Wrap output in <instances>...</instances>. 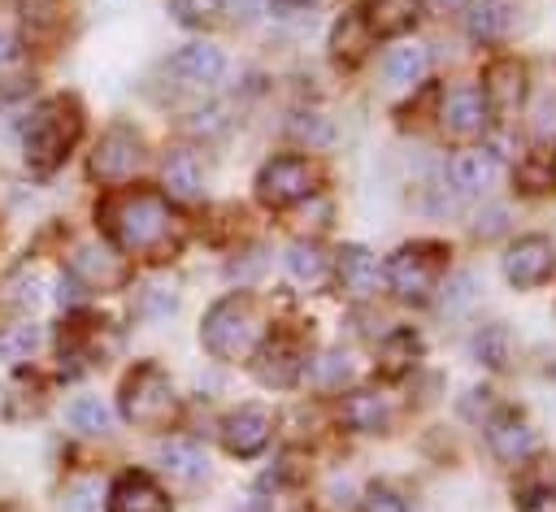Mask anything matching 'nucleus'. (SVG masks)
<instances>
[{
	"instance_id": "obj_4",
	"label": "nucleus",
	"mask_w": 556,
	"mask_h": 512,
	"mask_svg": "<svg viewBox=\"0 0 556 512\" xmlns=\"http://www.w3.org/2000/svg\"><path fill=\"white\" fill-rule=\"evenodd\" d=\"M117 408L130 425L139 430H165L174 417H178V395L165 377L161 364H139L126 382H122V395H117Z\"/></svg>"
},
{
	"instance_id": "obj_19",
	"label": "nucleus",
	"mask_w": 556,
	"mask_h": 512,
	"mask_svg": "<svg viewBox=\"0 0 556 512\" xmlns=\"http://www.w3.org/2000/svg\"><path fill=\"white\" fill-rule=\"evenodd\" d=\"M447 174H452V187L460 195H482L495 178V152H486V148L482 152H460Z\"/></svg>"
},
{
	"instance_id": "obj_1",
	"label": "nucleus",
	"mask_w": 556,
	"mask_h": 512,
	"mask_svg": "<svg viewBox=\"0 0 556 512\" xmlns=\"http://www.w3.org/2000/svg\"><path fill=\"white\" fill-rule=\"evenodd\" d=\"M109 234L126 252H161L174 234V213L156 191H126L100 208Z\"/></svg>"
},
{
	"instance_id": "obj_10",
	"label": "nucleus",
	"mask_w": 556,
	"mask_h": 512,
	"mask_svg": "<svg viewBox=\"0 0 556 512\" xmlns=\"http://www.w3.org/2000/svg\"><path fill=\"white\" fill-rule=\"evenodd\" d=\"M269 430H274V417L261 408V404H243L235 408L226 421H222V443L230 456H256L265 443H269Z\"/></svg>"
},
{
	"instance_id": "obj_20",
	"label": "nucleus",
	"mask_w": 556,
	"mask_h": 512,
	"mask_svg": "<svg viewBox=\"0 0 556 512\" xmlns=\"http://www.w3.org/2000/svg\"><path fill=\"white\" fill-rule=\"evenodd\" d=\"M165 187H169L174 200H195L200 195V165H195L191 152H182V148L165 152Z\"/></svg>"
},
{
	"instance_id": "obj_28",
	"label": "nucleus",
	"mask_w": 556,
	"mask_h": 512,
	"mask_svg": "<svg viewBox=\"0 0 556 512\" xmlns=\"http://www.w3.org/2000/svg\"><path fill=\"white\" fill-rule=\"evenodd\" d=\"M417 351H421V338H417L413 330H395V334L382 343V373H391V377L404 373Z\"/></svg>"
},
{
	"instance_id": "obj_35",
	"label": "nucleus",
	"mask_w": 556,
	"mask_h": 512,
	"mask_svg": "<svg viewBox=\"0 0 556 512\" xmlns=\"http://www.w3.org/2000/svg\"><path fill=\"white\" fill-rule=\"evenodd\" d=\"M195 135H222L226 126H230V117H226V108L222 104H213V108H200V113H191V121H187Z\"/></svg>"
},
{
	"instance_id": "obj_31",
	"label": "nucleus",
	"mask_w": 556,
	"mask_h": 512,
	"mask_svg": "<svg viewBox=\"0 0 556 512\" xmlns=\"http://www.w3.org/2000/svg\"><path fill=\"white\" fill-rule=\"evenodd\" d=\"M139 312L143 317H169L174 308H178V291L174 286H165V282H148L143 291H139Z\"/></svg>"
},
{
	"instance_id": "obj_14",
	"label": "nucleus",
	"mask_w": 556,
	"mask_h": 512,
	"mask_svg": "<svg viewBox=\"0 0 556 512\" xmlns=\"http://www.w3.org/2000/svg\"><path fill=\"white\" fill-rule=\"evenodd\" d=\"M417 17H421V0H369L361 22H365V30H369V35L391 39V35L413 30V26H417Z\"/></svg>"
},
{
	"instance_id": "obj_5",
	"label": "nucleus",
	"mask_w": 556,
	"mask_h": 512,
	"mask_svg": "<svg viewBox=\"0 0 556 512\" xmlns=\"http://www.w3.org/2000/svg\"><path fill=\"white\" fill-rule=\"evenodd\" d=\"M313 165L308 161H300V156H274V161H265L261 165V174H256V195L265 200V204H274V208H282V204H295V200H304L308 191H313Z\"/></svg>"
},
{
	"instance_id": "obj_36",
	"label": "nucleus",
	"mask_w": 556,
	"mask_h": 512,
	"mask_svg": "<svg viewBox=\"0 0 556 512\" xmlns=\"http://www.w3.org/2000/svg\"><path fill=\"white\" fill-rule=\"evenodd\" d=\"M287 130H291L295 139H308V143H326V139H330V126H326L317 113H300Z\"/></svg>"
},
{
	"instance_id": "obj_37",
	"label": "nucleus",
	"mask_w": 556,
	"mask_h": 512,
	"mask_svg": "<svg viewBox=\"0 0 556 512\" xmlns=\"http://www.w3.org/2000/svg\"><path fill=\"white\" fill-rule=\"evenodd\" d=\"M517 512H556V486H534L521 495Z\"/></svg>"
},
{
	"instance_id": "obj_41",
	"label": "nucleus",
	"mask_w": 556,
	"mask_h": 512,
	"mask_svg": "<svg viewBox=\"0 0 556 512\" xmlns=\"http://www.w3.org/2000/svg\"><path fill=\"white\" fill-rule=\"evenodd\" d=\"M17 56V43H13V35L9 30H0V65H9Z\"/></svg>"
},
{
	"instance_id": "obj_2",
	"label": "nucleus",
	"mask_w": 556,
	"mask_h": 512,
	"mask_svg": "<svg viewBox=\"0 0 556 512\" xmlns=\"http://www.w3.org/2000/svg\"><path fill=\"white\" fill-rule=\"evenodd\" d=\"M78 130H83V117H78V104H74V100L56 95V100L39 104V108L30 113V121H26V130H22L26 165L39 169V174L56 169V165L70 156Z\"/></svg>"
},
{
	"instance_id": "obj_24",
	"label": "nucleus",
	"mask_w": 556,
	"mask_h": 512,
	"mask_svg": "<svg viewBox=\"0 0 556 512\" xmlns=\"http://www.w3.org/2000/svg\"><path fill=\"white\" fill-rule=\"evenodd\" d=\"M504 30H508V9H504V0H478L473 13H469V35H473L478 43H491V39H500Z\"/></svg>"
},
{
	"instance_id": "obj_30",
	"label": "nucleus",
	"mask_w": 556,
	"mask_h": 512,
	"mask_svg": "<svg viewBox=\"0 0 556 512\" xmlns=\"http://www.w3.org/2000/svg\"><path fill=\"white\" fill-rule=\"evenodd\" d=\"M473 356L491 369H504L508 364V330L504 325H486L478 338H473Z\"/></svg>"
},
{
	"instance_id": "obj_42",
	"label": "nucleus",
	"mask_w": 556,
	"mask_h": 512,
	"mask_svg": "<svg viewBox=\"0 0 556 512\" xmlns=\"http://www.w3.org/2000/svg\"><path fill=\"white\" fill-rule=\"evenodd\" d=\"M434 4H439V9H465L469 0H434Z\"/></svg>"
},
{
	"instance_id": "obj_9",
	"label": "nucleus",
	"mask_w": 556,
	"mask_h": 512,
	"mask_svg": "<svg viewBox=\"0 0 556 512\" xmlns=\"http://www.w3.org/2000/svg\"><path fill=\"white\" fill-rule=\"evenodd\" d=\"M486 117H491V108H486V100H482L478 87H452V91L443 95V108H439L443 135H452V139H473V135L486 130Z\"/></svg>"
},
{
	"instance_id": "obj_6",
	"label": "nucleus",
	"mask_w": 556,
	"mask_h": 512,
	"mask_svg": "<svg viewBox=\"0 0 556 512\" xmlns=\"http://www.w3.org/2000/svg\"><path fill=\"white\" fill-rule=\"evenodd\" d=\"M430 247H400L391 260H387V282L400 299L408 304H426L434 282H439V265L426 256Z\"/></svg>"
},
{
	"instance_id": "obj_40",
	"label": "nucleus",
	"mask_w": 556,
	"mask_h": 512,
	"mask_svg": "<svg viewBox=\"0 0 556 512\" xmlns=\"http://www.w3.org/2000/svg\"><path fill=\"white\" fill-rule=\"evenodd\" d=\"M473 230H478V234H500V230H504V208H491L486 217H478Z\"/></svg>"
},
{
	"instance_id": "obj_33",
	"label": "nucleus",
	"mask_w": 556,
	"mask_h": 512,
	"mask_svg": "<svg viewBox=\"0 0 556 512\" xmlns=\"http://www.w3.org/2000/svg\"><path fill=\"white\" fill-rule=\"evenodd\" d=\"M348 377H352V364H348L343 351H326V356L313 364V382H317L321 391H334V386H343Z\"/></svg>"
},
{
	"instance_id": "obj_21",
	"label": "nucleus",
	"mask_w": 556,
	"mask_h": 512,
	"mask_svg": "<svg viewBox=\"0 0 556 512\" xmlns=\"http://www.w3.org/2000/svg\"><path fill=\"white\" fill-rule=\"evenodd\" d=\"M343 421L361 434H378L387 425V404L374 391H356V395L343 399Z\"/></svg>"
},
{
	"instance_id": "obj_38",
	"label": "nucleus",
	"mask_w": 556,
	"mask_h": 512,
	"mask_svg": "<svg viewBox=\"0 0 556 512\" xmlns=\"http://www.w3.org/2000/svg\"><path fill=\"white\" fill-rule=\"evenodd\" d=\"M447 291H452V295L443 299V312H460V308L473 299V278H469V273H456Z\"/></svg>"
},
{
	"instance_id": "obj_29",
	"label": "nucleus",
	"mask_w": 556,
	"mask_h": 512,
	"mask_svg": "<svg viewBox=\"0 0 556 512\" xmlns=\"http://www.w3.org/2000/svg\"><path fill=\"white\" fill-rule=\"evenodd\" d=\"M39 343V330L35 325H4L0 330V364H17L35 351Z\"/></svg>"
},
{
	"instance_id": "obj_23",
	"label": "nucleus",
	"mask_w": 556,
	"mask_h": 512,
	"mask_svg": "<svg viewBox=\"0 0 556 512\" xmlns=\"http://www.w3.org/2000/svg\"><path fill=\"white\" fill-rule=\"evenodd\" d=\"M161 464H165L174 477H200V473L208 469L204 451H200L195 443H187V438H169V443L161 447Z\"/></svg>"
},
{
	"instance_id": "obj_11",
	"label": "nucleus",
	"mask_w": 556,
	"mask_h": 512,
	"mask_svg": "<svg viewBox=\"0 0 556 512\" xmlns=\"http://www.w3.org/2000/svg\"><path fill=\"white\" fill-rule=\"evenodd\" d=\"M109 512H169L165 490L148 473H122L109 490Z\"/></svg>"
},
{
	"instance_id": "obj_26",
	"label": "nucleus",
	"mask_w": 556,
	"mask_h": 512,
	"mask_svg": "<svg viewBox=\"0 0 556 512\" xmlns=\"http://www.w3.org/2000/svg\"><path fill=\"white\" fill-rule=\"evenodd\" d=\"M369 39H374V35L365 30V22H361V17H343V22L334 26V39H330V43H334V56H339V61L356 65V61L365 56Z\"/></svg>"
},
{
	"instance_id": "obj_27",
	"label": "nucleus",
	"mask_w": 556,
	"mask_h": 512,
	"mask_svg": "<svg viewBox=\"0 0 556 512\" xmlns=\"http://www.w3.org/2000/svg\"><path fill=\"white\" fill-rule=\"evenodd\" d=\"M70 421H74V430H83V434H109L113 412L100 404V395H78V399L70 404Z\"/></svg>"
},
{
	"instance_id": "obj_12",
	"label": "nucleus",
	"mask_w": 556,
	"mask_h": 512,
	"mask_svg": "<svg viewBox=\"0 0 556 512\" xmlns=\"http://www.w3.org/2000/svg\"><path fill=\"white\" fill-rule=\"evenodd\" d=\"M534 443H539V438H534L530 421L517 417V412H504V417H495V421L486 425V447H491V456L504 460V464L526 460V456L534 451Z\"/></svg>"
},
{
	"instance_id": "obj_18",
	"label": "nucleus",
	"mask_w": 556,
	"mask_h": 512,
	"mask_svg": "<svg viewBox=\"0 0 556 512\" xmlns=\"http://www.w3.org/2000/svg\"><path fill=\"white\" fill-rule=\"evenodd\" d=\"M74 278H83V282L96 286V291H113V286L126 278V269H122V260H117L113 252H104V247H78V256H74Z\"/></svg>"
},
{
	"instance_id": "obj_15",
	"label": "nucleus",
	"mask_w": 556,
	"mask_h": 512,
	"mask_svg": "<svg viewBox=\"0 0 556 512\" xmlns=\"http://www.w3.org/2000/svg\"><path fill=\"white\" fill-rule=\"evenodd\" d=\"M334 269H339V286H343L352 299H365V295L378 286V260H374L369 247H361V243H348V247L334 256Z\"/></svg>"
},
{
	"instance_id": "obj_7",
	"label": "nucleus",
	"mask_w": 556,
	"mask_h": 512,
	"mask_svg": "<svg viewBox=\"0 0 556 512\" xmlns=\"http://www.w3.org/2000/svg\"><path fill=\"white\" fill-rule=\"evenodd\" d=\"M139 161H143L139 135L126 130V126H113V130L96 143V152H91V178H100V182H122V178H130V174L139 169Z\"/></svg>"
},
{
	"instance_id": "obj_39",
	"label": "nucleus",
	"mask_w": 556,
	"mask_h": 512,
	"mask_svg": "<svg viewBox=\"0 0 556 512\" xmlns=\"http://www.w3.org/2000/svg\"><path fill=\"white\" fill-rule=\"evenodd\" d=\"M365 512H404V503L391 490H369L365 495Z\"/></svg>"
},
{
	"instance_id": "obj_25",
	"label": "nucleus",
	"mask_w": 556,
	"mask_h": 512,
	"mask_svg": "<svg viewBox=\"0 0 556 512\" xmlns=\"http://www.w3.org/2000/svg\"><path fill=\"white\" fill-rule=\"evenodd\" d=\"M387 78H391L395 87H413V82H421V78H426V48H417V43L395 48V52L387 56Z\"/></svg>"
},
{
	"instance_id": "obj_3",
	"label": "nucleus",
	"mask_w": 556,
	"mask_h": 512,
	"mask_svg": "<svg viewBox=\"0 0 556 512\" xmlns=\"http://www.w3.org/2000/svg\"><path fill=\"white\" fill-rule=\"evenodd\" d=\"M256 334H261V321H256L252 299H243V295L217 299L200 325V338L213 360H248V351L256 347Z\"/></svg>"
},
{
	"instance_id": "obj_13",
	"label": "nucleus",
	"mask_w": 556,
	"mask_h": 512,
	"mask_svg": "<svg viewBox=\"0 0 556 512\" xmlns=\"http://www.w3.org/2000/svg\"><path fill=\"white\" fill-rule=\"evenodd\" d=\"M521 95H526V69H521L517 61H495V65L486 69V78H482V100H486V108L513 113V108L521 104Z\"/></svg>"
},
{
	"instance_id": "obj_17",
	"label": "nucleus",
	"mask_w": 556,
	"mask_h": 512,
	"mask_svg": "<svg viewBox=\"0 0 556 512\" xmlns=\"http://www.w3.org/2000/svg\"><path fill=\"white\" fill-rule=\"evenodd\" d=\"M169 69L182 74L187 82H217L222 69H226V56H222V48H213V43H187V48L174 52Z\"/></svg>"
},
{
	"instance_id": "obj_8",
	"label": "nucleus",
	"mask_w": 556,
	"mask_h": 512,
	"mask_svg": "<svg viewBox=\"0 0 556 512\" xmlns=\"http://www.w3.org/2000/svg\"><path fill=\"white\" fill-rule=\"evenodd\" d=\"M552 265H556V252H552V243L539 239V234H526V239H517V243L504 252V278H508L517 291H530V286L547 282V278H552Z\"/></svg>"
},
{
	"instance_id": "obj_34",
	"label": "nucleus",
	"mask_w": 556,
	"mask_h": 512,
	"mask_svg": "<svg viewBox=\"0 0 556 512\" xmlns=\"http://www.w3.org/2000/svg\"><path fill=\"white\" fill-rule=\"evenodd\" d=\"M96 495L100 486L91 477H78L65 486V499H61V512H96Z\"/></svg>"
},
{
	"instance_id": "obj_32",
	"label": "nucleus",
	"mask_w": 556,
	"mask_h": 512,
	"mask_svg": "<svg viewBox=\"0 0 556 512\" xmlns=\"http://www.w3.org/2000/svg\"><path fill=\"white\" fill-rule=\"evenodd\" d=\"M169 13L182 26H208L222 17V0H169Z\"/></svg>"
},
{
	"instance_id": "obj_16",
	"label": "nucleus",
	"mask_w": 556,
	"mask_h": 512,
	"mask_svg": "<svg viewBox=\"0 0 556 512\" xmlns=\"http://www.w3.org/2000/svg\"><path fill=\"white\" fill-rule=\"evenodd\" d=\"M252 373H256V382H265V386H274V391L295 386V377H300L295 347H291V343H265V347L256 351V360H252Z\"/></svg>"
},
{
	"instance_id": "obj_22",
	"label": "nucleus",
	"mask_w": 556,
	"mask_h": 512,
	"mask_svg": "<svg viewBox=\"0 0 556 512\" xmlns=\"http://www.w3.org/2000/svg\"><path fill=\"white\" fill-rule=\"evenodd\" d=\"M287 273L300 286H321L326 282V256L313 243H291L287 247Z\"/></svg>"
}]
</instances>
